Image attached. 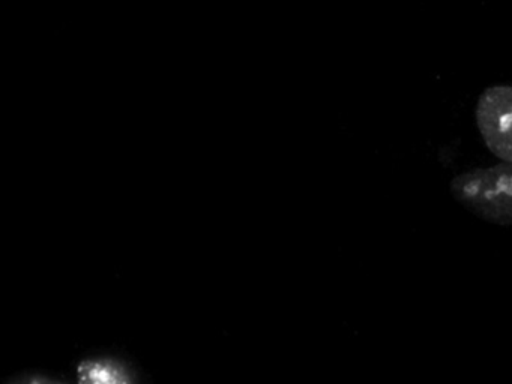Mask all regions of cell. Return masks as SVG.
I'll use <instances>...</instances> for the list:
<instances>
[{"label": "cell", "instance_id": "1", "mask_svg": "<svg viewBox=\"0 0 512 384\" xmlns=\"http://www.w3.org/2000/svg\"><path fill=\"white\" fill-rule=\"evenodd\" d=\"M449 191L476 218L512 227V164L502 162L464 171L451 180Z\"/></svg>", "mask_w": 512, "mask_h": 384}, {"label": "cell", "instance_id": "2", "mask_svg": "<svg viewBox=\"0 0 512 384\" xmlns=\"http://www.w3.org/2000/svg\"><path fill=\"white\" fill-rule=\"evenodd\" d=\"M475 120L487 149L512 164V84H493L482 90Z\"/></svg>", "mask_w": 512, "mask_h": 384}, {"label": "cell", "instance_id": "3", "mask_svg": "<svg viewBox=\"0 0 512 384\" xmlns=\"http://www.w3.org/2000/svg\"><path fill=\"white\" fill-rule=\"evenodd\" d=\"M79 384H136L133 374L113 359H86L77 366Z\"/></svg>", "mask_w": 512, "mask_h": 384}, {"label": "cell", "instance_id": "4", "mask_svg": "<svg viewBox=\"0 0 512 384\" xmlns=\"http://www.w3.org/2000/svg\"><path fill=\"white\" fill-rule=\"evenodd\" d=\"M7 384H67L64 381L56 380V378L46 377L41 374H23L11 378Z\"/></svg>", "mask_w": 512, "mask_h": 384}]
</instances>
